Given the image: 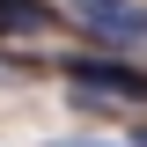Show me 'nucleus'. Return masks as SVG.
I'll list each match as a JSON object with an SVG mask.
<instances>
[{
	"mask_svg": "<svg viewBox=\"0 0 147 147\" xmlns=\"http://www.w3.org/2000/svg\"><path fill=\"white\" fill-rule=\"evenodd\" d=\"M59 74H66L74 88L103 96V103H147V66H132V59H103V52H74V59H59Z\"/></svg>",
	"mask_w": 147,
	"mask_h": 147,
	"instance_id": "obj_1",
	"label": "nucleus"
},
{
	"mask_svg": "<svg viewBox=\"0 0 147 147\" xmlns=\"http://www.w3.org/2000/svg\"><path fill=\"white\" fill-rule=\"evenodd\" d=\"M74 22L96 37H110V44H140L147 37V7H132V0H66Z\"/></svg>",
	"mask_w": 147,
	"mask_h": 147,
	"instance_id": "obj_2",
	"label": "nucleus"
},
{
	"mask_svg": "<svg viewBox=\"0 0 147 147\" xmlns=\"http://www.w3.org/2000/svg\"><path fill=\"white\" fill-rule=\"evenodd\" d=\"M59 7H44V0H0V30H52Z\"/></svg>",
	"mask_w": 147,
	"mask_h": 147,
	"instance_id": "obj_3",
	"label": "nucleus"
},
{
	"mask_svg": "<svg viewBox=\"0 0 147 147\" xmlns=\"http://www.w3.org/2000/svg\"><path fill=\"white\" fill-rule=\"evenodd\" d=\"M125 147H147V132H132V140H125Z\"/></svg>",
	"mask_w": 147,
	"mask_h": 147,
	"instance_id": "obj_4",
	"label": "nucleus"
}]
</instances>
